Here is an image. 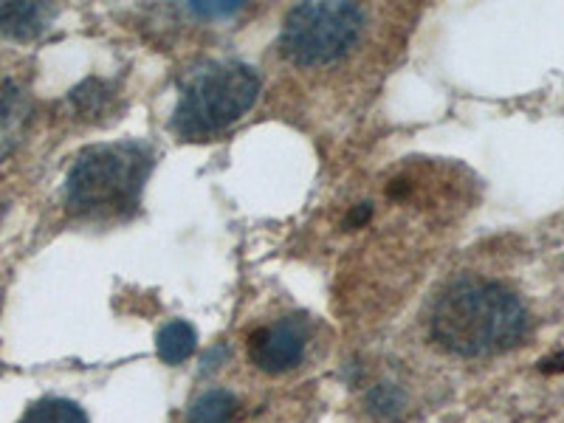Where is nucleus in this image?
Masks as SVG:
<instances>
[{
	"mask_svg": "<svg viewBox=\"0 0 564 423\" xmlns=\"http://www.w3.org/2000/svg\"><path fill=\"white\" fill-rule=\"evenodd\" d=\"M432 339L443 350L480 359L520 345L528 330V311L511 289L491 280H457L435 302Z\"/></svg>",
	"mask_w": 564,
	"mask_h": 423,
	"instance_id": "1",
	"label": "nucleus"
},
{
	"mask_svg": "<svg viewBox=\"0 0 564 423\" xmlns=\"http://www.w3.org/2000/svg\"><path fill=\"white\" fill-rule=\"evenodd\" d=\"M153 170V150L141 141L90 148L65 178V206L85 220L122 218L139 206Z\"/></svg>",
	"mask_w": 564,
	"mask_h": 423,
	"instance_id": "2",
	"label": "nucleus"
},
{
	"mask_svg": "<svg viewBox=\"0 0 564 423\" xmlns=\"http://www.w3.org/2000/svg\"><path fill=\"white\" fill-rule=\"evenodd\" d=\"M260 97V77L238 59H212L193 68L181 83L173 110V130L184 139H206L240 116L249 113Z\"/></svg>",
	"mask_w": 564,
	"mask_h": 423,
	"instance_id": "3",
	"label": "nucleus"
},
{
	"mask_svg": "<svg viewBox=\"0 0 564 423\" xmlns=\"http://www.w3.org/2000/svg\"><path fill=\"white\" fill-rule=\"evenodd\" d=\"M365 32V12L356 3H300L282 20L280 52L300 68L339 63Z\"/></svg>",
	"mask_w": 564,
	"mask_h": 423,
	"instance_id": "4",
	"label": "nucleus"
},
{
	"mask_svg": "<svg viewBox=\"0 0 564 423\" xmlns=\"http://www.w3.org/2000/svg\"><path fill=\"white\" fill-rule=\"evenodd\" d=\"M308 347V327L302 319H276L265 327H257L249 336V359L257 370L269 376H282L294 370L305 359Z\"/></svg>",
	"mask_w": 564,
	"mask_h": 423,
	"instance_id": "5",
	"label": "nucleus"
},
{
	"mask_svg": "<svg viewBox=\"0 0 564 423\" xmlns=\"http://www.w3.org/2000/svg\"><path fill=\"white\" fill-rule=\"evenodd\" d=\"M54 18V7L48 3H7L0 0V37L26 40L40 37Z\"/></svg>",
	"mask_w": 564,
	"mask_h": 423,
	"instance_id": "6",
	"label": "nucleus"
},
{
	"mask_svg": "<svg viewBox=\"0 0 564 423\" xmlns=\"http://www.w3.org/2000/svg\"><path fill=\"white\" fill-rule=\"evenodd\" d=\"M159 356L161 361H167V365H184L189 356L198 347V334H195V327L184 319H175L170 325L161 327L159 334Z\"/></svg>",
	"mask_w": 564,
	"mask_h": 423,
	"instance_id": "7",
	"label": "nucleus"
},
{
	"mask_svg": "<svg viewBox=\"0 0 564 423\" xmlns=\"http://www.w3.org/2000/svg\"><path fill=\"white\" fill-rule=\"evenodd\" d=\"M240 401L226 390H209L198 398L189 410L186 423H235Z\"/></svg>",
	"mask_w": 564,
	"mask_h": 423,
	"instance_id": "8",
	"label": "nucleus"
},
{
	"mask_svg": "<svg viewBox=\"0 0 564 423\" xmlns=\"http://www.w3.org/2000/svg\"><path fill=\"white\" fill-rule=\"evenodd\" d=\"M18 423H88V415L68 398H40Z\"/></svg>",
	"mask_w": 564,
	"mask_h": 423,
	"instance_id": "9",
	"label": "nucleus"
},
{
	"mask_svg": "<svg viewBox=\"0 0 564 423\" xmlns=\"http://www.w3.org/2000/svg\"><path fill=\"white\" fill-rule=\"evenodd\" d=\"M367 404H370V410L376 412L379 417L392 421V417H398V412L404 410V395H401V390H398V387L379 384L376 390L370 392Z\"/></svg>",
	"mask_w": 564,
	"mask_h": 423,
	"instance_id": "10",
	"label": "nucleus"
},
{
	"mask_svg": "<svg viewBox=\"0 0 564 423\" xmlns=\"http://www.w3.org/2000/svg\"><path fill=\"white\" fill-rule=\"evenodd\" d=\"M243 9V3L238 0H229V3H189V12L195 18H206V20H220V18H231V14H238Z\"/></svg>",
	"mask_w": 564,
	"mask_h": 423,
	"instance_id": "11",
	"label": "nucleus"
},
{
	"mask_svg": "<svg viewBox=\"0 0 564 423\" xmlns=\"http://www.w3.org/2000/svg\"><path fill=\"white\" fill-rule=\"evenodd\" d=\"M20 108V90L12 83H0V128L18 113Z\"/></svg>",
	"mask_w": 564,
	"mask_h": 423,
	"instance_id": "12",
	"label": "nucleus"
},
{
	"mask_svg": "<svg viewBox=\"0 0 564 423\" xmlns=\"http://www.w3.org/2000/svg\"><path fill=\"white\" fill-rule=\"evenodd\" d=\"M370 204H361V206H356V209L350 212V218H347V226H361L365 224L367 218H370Z\"/></svg>",
	"mask_w": 564,
	"mask_h": 423,
	"instance_id": "13",
	"label": "nucleus"
},
{
	"mask_svg": "<svg viewBox=\"0 0 564 423\" xmlns=\"http://www.w3.org/2000/svg\"><path fill=\"white\" fill-rule=\"evenodd\" d=\"M564 370V356H556V359L542 361V372H562Z\"/></svg>",
	"mask_w": 564,
	"mask_h": 423,
	"instance_id": "14",
	"label": "nucleus"
}]
</instances>
